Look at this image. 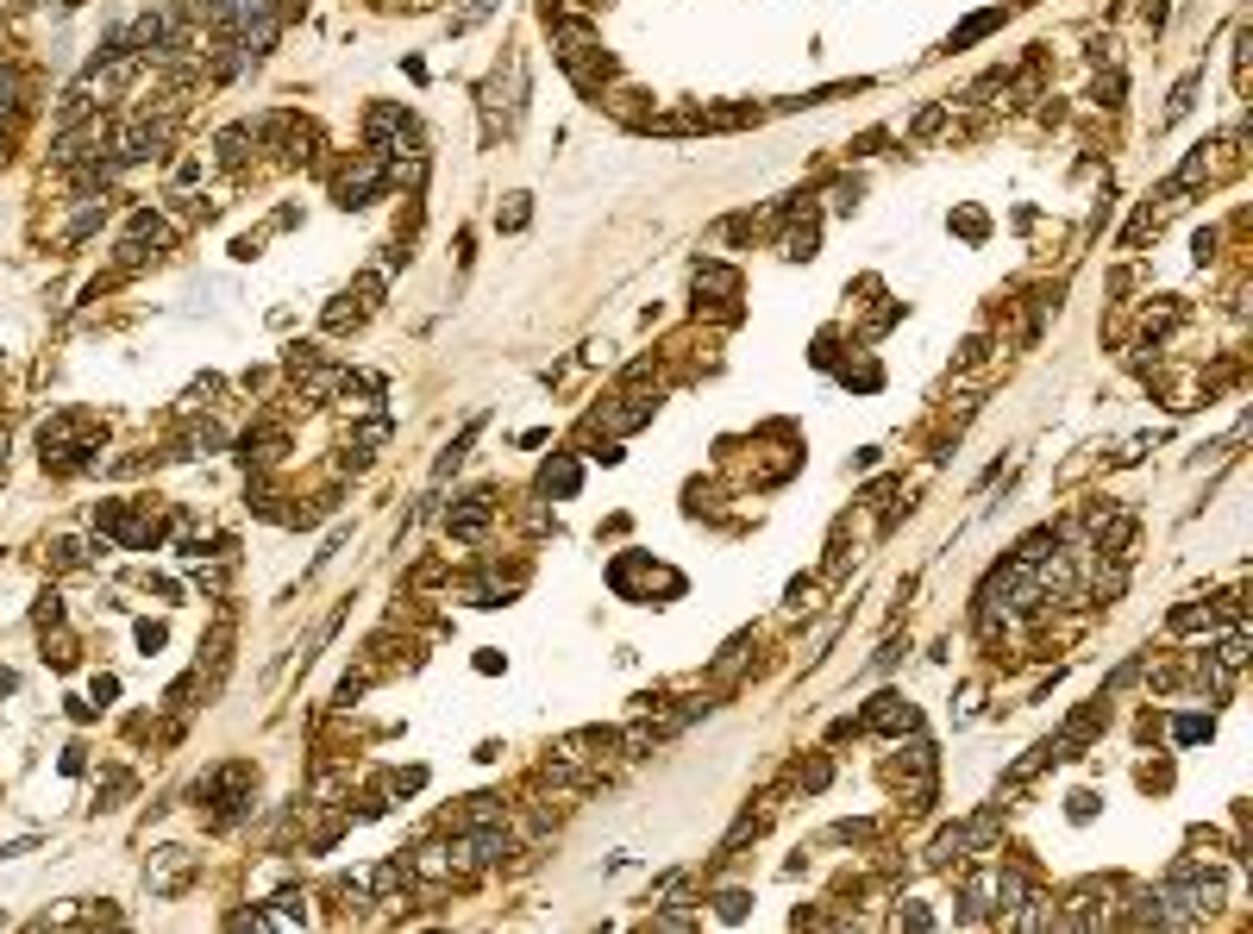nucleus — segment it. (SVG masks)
I'll return each instance as SVG.
<instances>
[{"mask_svg": "<svg viewBox=\"0 0 1253 934\" xmlns=\"http://www.w3.org/2000/svg\"><path fill=\"white\" fill-rule=\"evenodd\" d=\"M188 797H195V809H201V803H220L214 822L232 828V822L245 815V803H251V765H220V772H207L195 790H188Z\"/></svg>", "mask_w": 1253, "mask_h": 934, "instance_id": "obj_2", "label": "nucleus"}, {"mask_svg": "<svg viewBox=\"0 0 1253 934\" xmlns=\"http://www.w3.org/2000/svg\"><path fill=\"white\" fill-rule=\"evenodd\" d=\"M1022 897H1028V878L1015 872V866H1003V872H997V903H1003V916H1009V909L1022 903Z\"/></svg>", "mask_w": 1253, "mask_h": 934, "instance_id": "obj_16", "label": "nucleus"}, {"mask_svg": "<svg viewBox=\"0 0 1253 934\" xmlns=\"http://www.w3.org/2000/svg\"><path fill=\"white\" fill-rule=\"evenodd\" d=\"M51 558H57V565H82V546H76V540H57Z\"/></svg>", "mask_w": 1253, "mask_h": 934, "instance_id": "obj_23", "label": "nucleus"}, {"mask_svg": "<svg viewBox=\"0 0 1253 934\" xmlns=\"http://www.w3.org/2000/svg\"><path fill=\"white\" fill-rule=\"evenodd\" d=\"M527 214H533V207H527V195H508V207H502V226H508V232H520V226H527Z\"/></svg>", "mask_w": 1253, "mask_h": 934, "instance_id": "obj_21", "label": "nucleus"}, {"mask_svg": "<svg viewBox=\"0 0 1253 934\" xmlns=\"http://www.w3.org/2000/svg\"><path fill=\"white\" fill-rule=\"evenodd\" d=\"M1216 665H1222V671H1241V665H1247V640H1241V634H1228V640L1216 646Z\"/></svg>", "mask_w": 1253, "mask_h": 934, "instance_id": "obj_19", "label": "nucleus"}, {"mask_svg": "<svg viewBox=\"0 0 1253 934\" xmlns=\"http://www.w3.org/2000/svg\"><path fill=\"white\" fill-rule=\"evenodd\" d=\"M495 822H502V797H464L458 828H495Z\"/></svg>", "mask_w": 1253, "mask_h": 934, "instance_id": "obj_15", "label": "nucleus"}, {"mask_svg": "<svg viewBox=\"0 0 1253 934\" xmlns=\"http://www.w3.org/2000/svg\"><path fill=\"white\" fill-rule=\"evenodd\" d=\"M577 483H583L577 458H552L546 471H539V489H546V496H577Z\"/></svg>", "mask_w": 1253, "mask_h": 934, "instance_id": "obj_12", "label": "nucleus"}, {"mask_svg": "<svg viewBox=\"0 0 1253 934\" xmlns=\"http://www.w3.org/2000/svg\"><path fill=\"white\" fill-rule=\"evenodd\" d=\"M746 909H752L746 891H721V897H715V916H721V922H746Z\"/></svg>", "mask_w": 1253, "mask_h": 934, "instance_id": "obj_18", "label": "nucleus"}, {"mask_svg": "<svg viewBox=\"0 0 1253 934\" xmlns=\"http://www.w3.org/2000/svg\"><path fill=\"white\" fill-rule=\"evenodd\" d=\"M646 420H652V402H640V395H621V408L596 414V427H608V433H633V427H646Z\"/></svg>", "mask_w": 1253, "mask_h": 934, "instance_id": "obj_11", "label": "nucleus"}, {"mask_svg": "<svg viewBox=\"0 0 1253 934\" xmlns=\"http://www.w3.org/2000/svg\"><path fill=\"white\" fill-rule=\"evenodd\" d=\"M376 295H383V276H364L358 289H345L333 308H326V326H333V333H345V326H358L370 308H376Z\"/></svg>", "mask_w": 1253, "mask_h": 934, "instance_id": "obj_6", "label": "nucleus"}, {"mask_svg": "<svg viewBox=\"0 0 1253 934\" xmlns=\"http://www.w3.org/2000/svg\"><path fill=\"white\" fill-rule=\"evenodd\" d=\"M383 182H389V163L364 151V157H351L345 170L333 176V195H339V207H364L376 189H383Z\"/></svg>", "mask_w": 1253, "mask_h": 934, "instance_id": "obj_4", "label": "nucleus"}, {"mask_svg": "<svg viewBox=\"0 0 1253 934\" xmlns=\"http://www.w3.org/2000/svg\"><path fill=\"white\" fill-rule=\"evenodd\" d=\"M195 872H201V859L188 847H157L151 866H145V884H151V897H182L188 884H195Z\"/></svg>", "mask_w": 1253, "mask_h": 934, "instance_id": "obj_3", "label": "nucleus"}, {"mask_svg": "<svg viewBox=\"0 0 1253 934\" xmlns=\"http://www.w3.org/2000/svg\"><path fill=\"white\" fill-rule=\"evenodd\" d=\"M163 239H170V226H163L157 214H138V220H132V232H126V245H120V264H145Z\"/></svg>", "mask_w": 1253, "mask_h": 934, "instance_id": "obj_8", "label": "nucleus"}, {"mask_svg": "<svg viewBox=\"0 0 1253 934\" xmlns=\"http://www.w3.org/2000/svg\"><path fill=\"white\" fill-rule=\"evenodd\" d=\"M696 295H708V301H734V295H740V270H734V264H696Z\"/></svg>", "mask_w": 1253, "mask_h": 934, "instance_id": "obj_10", "label": "nucleus"}, {"mask_svg": "<svg viewBox=\"0 0 1253 934\" xmlns=\"http://www.w3.org/2000/svg\"><path fill=\"white\" fill-rule=\"evenodd\" d=\"M94 521H101V533H113L120 546H157V533H163L151 508H126V502H107Z\"/></svg>", "mask_w": 1253, "mask_h": 934, "instance_id": "obj_5", "label": "nucleus"}, {"mask_svg": "<svg viewBox=\"0 0 1253 934\" xmlns=\"http://www.w3.org/2000/svg\"><path fill=\"white\" fill-rule=\"evenodd\" d=\"M896 922H909V928H934V916H928V909H921V903H909V909H903V916H896Z\"/></svg>", "mask_w": 1253, "mask_h": 934, "instance_id": "obj_25", "label": "nucleus"}, {"mask_svg": "<svg viewBox=\"0 0 1253 934\" xmlns=\"http://www.w3.org/2000/svg\"><path fill=\"white\" fill-rule=\"evenodd\" d=\"M483 527H489V496H464L452 515H445V533H452V540H483Z\"/></svg>", "mask_w": 1253, "mask_h": 934, "instance_id": "obj_9", "label": "nucleus"}, {"mask_svg": "<svg viewBox=\"0 0 1253 934\" xmlns=\"http://www.w3.org/2000/svg\"><path fill=\"white\" fill-rule=\"evenodd\" d=\"M990 26H1003V7H990V13H978V19H965V26L953 32V51H965V44H972V38H984Z\"/></svg>", "mask_w": 1253, "mask_h": 934, "instance_id": "obj_17", "label": "nucleus"}, {"mask_svg": "<svg viewBox=\"0 0 1253 934\" xmlns=\"http://www.w3.org/2000/svg\"><path fill=\"white\" fill-rule=\"evenodd\" d=\"M1053 546H1059V527H1034L1022 546H1015V565H1047L1053 558Z\"/></svg>", "mask_w": 1253, "mask_h": 934, "instance_id": "obj_14", "label": "nucleus"}, {"mask_svg": "<svg viewBox=\"0 0 1253 934\" xmlns=\"http://www.w3.org/2000/svg\"><path fill=\"white\" fill-rule=\"evenodd\" d=\"M1203 734H1210V721H1203V715H1185V721H1178V740H1203Z\"/></svg>", "mask_w": 1253, "mask_h": 934, "instance_id": "obj_22", "label": "nucleus"}, {"mask_svg": "<svg viewBox=\"0 0 1253 934\" xmlns=\"http://www.w3.org/2000/svg\"><path fill=\"white\" fill-rule=\"evenodd\" d=\"M1091 809H1097V797H1091V790H1078V797H1072V822H1091Z\"/></svg>", "mask_w": 1253, "mask_h": 934, "instance_id": "obj_24", "label": "nucleus"}, {"mask_svg": "<svg viewBox=\"0 0 1253 934\" xmlns=\"http://www.w3.org/2000/svg\"><path fill=\"white\" fill-rule=\"evenodd\" d=\"M94 439H101L94 414H57V420H44V427H38L44 464H57V471H76V464L94 452Z\"/></svg>", "mask_w": 1253, "mask_h": 934, "instance_id": "obj_1", "label": "nucleus"}, {"mask_svg": "<svg viewBox=\"0 0 1253 934\" xmlns=\"http://www.w3.org/2000/svg\"><path fill=\"white\" fill-rule=\"evenodd\" d=\"M827 778H834V765H827V759H809V765H796V784H802V790H821Z\"/></svg>", "mask_w": 1253, "mask_h": 934, "instance_id": "obj_20", "label": "nucleus"}, {"mask_svg": "<svg viewBox=\"0 0 1253 934\" xmlns=\"http://www.w3.org/2000/svg\"><path fill=\"white\" fill-rule=\"evenodd\" d=\"M815 245H821V220L802 214V220L784 232V258H815Z\"/></svg>", "mask_w": 1253, "mask_h": 934, "instance_id": "obj_13", "label": "nucleus"}, {"mask_svg": "<svg viewBox=\"0 0 1253 934\" xmlns=\"http://www.w3.org/2000/svg\"><path fill=\"white\" fill-rule=\"evenodd\" d=\"M865 728H878V734H915L921 728V715L915 703H903V696H871V709H865Z\"/></svg>", "mask_w": 1253, "mask_h": 934, "instance_id": "obj_7", "label": "nucleus"}]
</instances>
